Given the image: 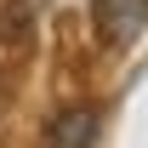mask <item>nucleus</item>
I'll return each instance as SVG.
<instances>
[{"label":"nucleus","mask_w":148,"mask_h":148,"mask_svg":"<svg viewBox=\"0 0 148 148\" xmlns=\"http://www.w3.org/2000/svg\"><path fill=\"white\" fill-rule=\"evenodd\" d=\"M91 29L103 46L125 51L137 46V34L148 29V0H91Z\"/></svg>","instance_id":"nucleus-1"},{"label":"nucleus","mask_w":148,"mask_h":148,"mask_svg":"<svg viewBox=\"0 0 148 148\" xmlns=\"http://www.w3.org/2000/svg\"><path fill=\"white\" fill-rule=\"evenodd\" d=\"M97 143V108H63L46 125V148H91Z\"/></svg>","instance_id":"nucleus-2"}]
</instances>
